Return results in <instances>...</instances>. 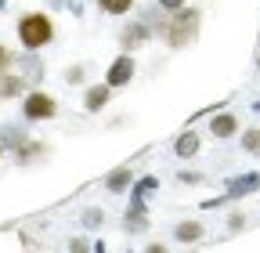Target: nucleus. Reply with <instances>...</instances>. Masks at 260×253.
<instances>
[{"label":"nucleus","instance_id":"nucleus-6","mask_svg":"<svg viewBox=\"0 0 260 253\" xmlns=\"http://www.w3.org/2000/svg\"><path fill=\"white\" fill-rule=\"evenodd\" d=\"M195 152H199V134H181L177 138V155H195Z\"/></svg>","mask_w":260,"mask_h":253},{"label":"nucleus","instance_id":"nucleus-15","mask_svg":"<svg viewBox=\"0 0 260 253\" xmlns=\"http://www.w3.org/2000/svg\"><path fill=\"white\" fill-rule=\"evenodd\" d=\"M159 8H167V11H177V8H184V0H159Z\"/></svg>","mask_w":260,"mask_h":253},{"label":"nucleus","instance_id":"nucleus-2","mask_svg":"<svg viewBox=\"0 0 260 253\" xmlns=\"http://www.w3.org/2000/svg\"><path fill=\"white\" fill-rule=\"evenodd\" d=\"M51 33H54V25H51V18H44V15H25L22 25H18V37H22L25 47H44V44L51 40Z\"/></svg>","mask_w":260,"mask_h":253},{"label":"nucleus","instance_id":"nucleus-7","mask_svg":"<svg viewBox=\"0 0 260 253\" xmlns=\"http://www.w3.org/2000/svg\"><path fill=\"white\" fill-rule=\"evenodd\" d=\"M105 102H109V87H90V90H87V109H90V112L102 109Z\"/></svg>","mask_w":260,"mask_h":253},{"label":"nucleus","instance_id":"nucleus-1","mask_svg":"<svg viewBox=\"0 0 260 253\" xmlns=\"http://www.w3.org/2000/svg\"><path fill=\"white\" fill-rule=\"evenodd\" d=\"M199 33V11H188V8H177L174 11V22L167 25V44L170 47H184L195 40Z\"/></svg>","mask_w":260,"mask_h":253},{"label":"nucleus","instance_id":"nucleus-4","mask_svg":"<svg viewBox=\"0 0 260 253\" xmlns=\"http://www.w3.org/2000/svg\"><path fill=\"white\" fill-rule=\"evenodd\" d=\"M130 76H134V61H130V58H119L116 66L109 69V87H123V83H130Z\"/></svg>","mask_w":260,"mask_h":253},{"label":"nucleus","instance_id":"nucleus-10","mask_svg":"<svg viewBox=\"0 0 260 253\" xmlns=\"http://www.w3.org/2000/svg\"><path fill=\"white\" fill-rule=\"evenodd\" d=\"M199 235H203L199 225H181V228H177V239H184V242H195Z\"/></svg>","mask_w":260,"mask_h":253},{"label":"nucleus","instance_id":"nucleus-13","mask_svg":"<svg viewBox=\"0 0 260 253\" xmlns=\"http://www.w3.org/2000/svg\"><path fill=\"white\" fill-rule=\"evenodd\" d=\"M18 87H22L18 80H0V94H4V98H8L11 90H18Z\"/></svg>","mask_w":260,"mask_h":253},{"label":"nucleus","instance_id":"nucleus-8","mask_svg":"<svg viewBox=\"0 0 260 253\" xmlns=\"http://www.w3.org/2000/svg\"><path fill=\"white\" fill-rule=\"evenodd\" d=\"M98 4H102L109 15H126L130 8H134V0H98Z\"/></svg>","mask_w":260,"mask_h":253},{"label":"nucleus","instance_id":"nucleus-14","mask_svg":"<svg viewBox=\"0 0 260 253\" xmlns=\"http://www.w3.org/2000/svg\"><path fill=\"white\" fill-rule=\"evenodd\" d=\"M8 66H11V51H8V47H0V73H4Z\"/></svg>","mask_w":260,"mask_h":253},{"label":"nucleus","instance_id":"nucleus-3","mask_svg":"<svg viewBox=\"0 0 260 253\" xmlns=\"http://www.w3.org/2000/svg\"><path fill=\"white\" fill-rule=\"evenodd\" d=\"M25 116H32V119H47V116H54V102L47 98V94H29V102H25Z\"/></svg>","mask_w":260,"mask_h":253},{"label":"nucleus","instance_id":"nucleus-9","mask_svg":"<svg viewBox=\"0 0 260 253\" xmlns=\"http://www.w3.org/2000/svg\"><path fill=\"white\" fill-rule=\"evenodd\" d=\"M138 44H145V25L123 29V47H138Z\"/></svg>","mask_w":260,"mask_h":253},{"label":"nucleus","instance_id":"nucleus-12","mask_svg":"<svg viewBox=\"0 0 260 253\" xmlns=\"http://www.w3.org/2000/svg\"><path fill=\"white\" fill-rule=\"evenodd\" d=\"M126 181H130V170H116V174L109 177V188H112V192H119V188H126Z\"/></svg>","mask_w":260,"mask_h":253},{"label":"nucleus","instance_id":"nucleus-11","mask_svg":"<svg viewBox=\"0 0 260 253\" xmlns=\"http://www.w3.org/2000/svg\"><path fill=\"white\" fill-rule=\"evenodd\" d=\"M242 148L246 152H260V131H246L242 134Z\"/></svg>","mask_w":260,"mask_h":253},{"label":"nucleus","instance_id":"nucleus-5","mask_svg":"<svg viewBox=\"0 0 260 253\" xmlns=\"http://www.w3.org/2000/svg\"><path fill=\"white\" fill-rule=\"evenodd\" d=\"M235 126H239L235 116H228V112H224V116H217V119L210 123V131H213V138H232V134H235Z\"/></svg>","mask_w":260,"mask_h":253}]
</instances>
